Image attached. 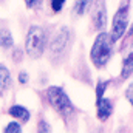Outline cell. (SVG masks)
Segmentation results:
<instances>
[{"label": "cell", "mask_w": 133, "mask_h": 133, "mask_svg": "<svg viewBox=\"0 0 133 133\" xmlns=\"http://www.w3.org/2000/svg\"><path fill=\"white\" fill-rule=\"evenodd\" d=\"M88 5H90V0H76V3H74V12L77 16H82L85 12V9L88 8Z\"/></svg>", "instance_id": "12"}, {"label": "cell", "mask_w": 133, "mask_h": 133, "mask_svg": "<svg viewBox=\"0 0 133 133\" xmlns=\"http://www.w3.org/2000/svg\"><path fill=\"white\" fill-rule=\"evenodd\" d=\"M133 73V53H130L122 64V71H121V77L122 79H129L130 74Z\"/></svg>", "instance_id": "9"}, {"label": "cell", "mask_w": 133, "mask_h": 133, "mask_svg": "<svg viewBox=\"0 0 133 133\" xmlns=\"http://www.w3.org/2000/svg\"><path fill=\"white\" fill-rule=\"evenodd\" d=\"M129 25V5H124L118 9L113 19V28H111V37L113 40H119L122 34L125 33Z\"/></svg>", "instance_id": "5"}, {"label": "cell", "mask_w": 133, "mask_h": 133, "mask_svg": "<svg viewBox=\"0 0 133 133\" xmlns=\"http://www.w3.org/2000/svg\"><path fill=\"white\" fill-rule=\"evenodd\" d=\"M70 45V31L66 28H62L59 33L56 34L51 40H50V54L54 59H61L65 54L66 48Z\"/></svg>", "instance_id": "4"}, {"label": "cell", "mask_w": 133, "mask_h": 133, "mask_svg": "<svg viewBox=\"0 0 133 133\" xmlns=\"http://www.w3.org/2000/svg\"><path fill=\"white\" fill-rule=\"evenodd\" d=\"M12 36L11 33L6 30V28H3L2 30V48H5V50H8V48H11L12 46Z\"/></svg>", "instance_id": "11"}, {"label": "cell", "mask_w": 133, "mask_h": 133, "mask_svg": "<svg viewBox=\"0 0 133 133\" xmlns=\"http://www.w3.org/2000/svg\"><path fill=\"white\" fill-rule=\"evenodd\" d=\"M107 23V9L104 6V2L99 0L93 9V25L96 26V30H102Z\"/></svg>", "instance_id": "6"}, {"label": "cell", "mask_w": 133, "mask_h": 133, "mask_svg": "<svg viewBox=\"0 0 133 133\" xmlns=\"http://www.w3.org/2000/svg\"><path fill=\"white\" fill-rule=\"evenodd\" d=\"M64 3H65V0H51V8H53V11H54V12H59V11L64 8Z\"/></svg>", "instance_id": "15"}, {"label": "cell", "mask_w": 133, "mask_h": 133, "mask_svg": "<svg viewBox=\"0 0 133 133\" xmlns=\"http://www.w3.org/2000/svg\"><path fill=\"white\" fill-rule=\"evenodd\" d=\"M46 31L40 26H31L26 33V40H25V50L28 56L31 57H39L42 56L45 46H46Z\"/></svg>", "instance_id": "2"}, {"label": "cell", "mask_w": 133, "mask_h": 133, "mask_svg": "<svg viewBox=\"0 0 133 133\" xmlns=\"http://www.w3.org/2000/svg\"><path fill=\"white\" fill-rule=\"evenodd\" d=\"M19 81H20L22 84H26V82H28V74H26L25 71H22V73L19 74Z\"/></svg>", "instance_id": "18"}, {"label": "cell", "mask_w": 133, "mask_h": 133, "mask_svg": "<svg viewBox=\"0 0 133 133\" xmlns=\"http://www.w3.org/2000/svg\"><path fill=\"white\" fill-rule=\"evenodd\" d=\"M107 85H108V82H104V81H99V82H98V85H96V98H98V101L102 99Z\"/></svg>", "instance_id": "13"}, {"label": "cell", "mask_w": 133, "mask_h": 133, "mask_svg": "<svg viewBox=\"0 0 133 133\" xmlns=\"http://www.w3.org/2000/svg\"><path fill=\"white\" fill-rule=\"evenodd\" d=\"M3 132L5 133H20L22 132V129H20V125H19L17 122H9Z\"/></svg>", "instance_id": "14"}, {"label": "cell", "mask_w": 133, "mask_h": 133, "mask_svg": "<svg viewBox=\"0 0 133 133\" xmlns=\"http://www.w3.org/2000/svg\"><path fill=\"white\" fill-rule=\"evenodd\" d=\"M25 2H26V6L28 8H37L42 0H25Z\"/></svg>", "instance_id": "17"}, {"label": "cell", "mask_w": 133, "mask_h": 133, "mask_svg": "<svg viewBox=\"0 0 133 133\" xmlns=\"http://www.w3.org/2000/svg\"><path fill=\"white\" fill-rule=\"evenodd\" d=\"M113 111V104L110 99H99L98 101V118L99 121H107Z\"/></svg>", "instance_id": "7"}, {"label": "cell", "mask_w": 133, "mask_h": 133, "mask_svg": "<svg viewBox=\"0 0 133 133\" xmlns=\"http://www.w3.org/2000/svg\"><path fill=\"white\" fill-rule=\"evenodd\" d=\"M125 98H127V99H129V102L133 105V84L129 87V88H127V90H125Z\"/></svg>", "instance_id": "16"}, {"label": "cell", "mask_w": 133, "mask_h": 133, "mask_svg": "<svg viewBox=\"0 0 133 133\" xmlns=\"http://www.w3.org/2000/svg\"><path fill=\"white\" fill-rule=\"evenodd\" d=\"M0 87H2V91H6L8 88H9V85H11V74H9V71H8V68L5 65L0 66Z\"/></svg>", "instance_id": "10"}, {"label": "cell", "mask_w": 133, "mask_h": 133, "mask_svg": "<svg viewBox=\"0 0 133 133\" xmlns=\"http://www.w3.org/2000/svg\"><path fill=\"white\" fill-rule=\"evenodd\" d=\"M46 98H48V102L51 104V107L57 110L61 115L66 116L73 111V104L61 87H50L46 90Z\"/></svg>", "instance_id": "3"}, {"label": "cell", "mask_w": 133, "mask_h": 133, "mask_svg": "<svg viewBox=\"0 0 133 133\" xmlns=\"http://www.w3.org/2000/svg\"><path fill=\"white\" fill-rule=\"evenodd\" d=\"M113 42H115L113 37L107 33H101L96 37V40H95V43L91 46V51H90V57H91V62L98 68L104 66L108 62V59L111 56Z\"/></svg>", "instance_id": "1"}, {"label": "cell", "mask_w": 133, "mask_h": 133, "mask_svg": "<svg viewBox=\"0 0 133 133\" xmlns=\"http://www.w3.org/2000/svg\"><path fill=\"white\" fill-rule=\"evenodd\" d=\"M8 115L12 116V118L20 119V121H23V122H26V121L30 119V111H28L25 107H22V105H12V107H9Z\"/></svg>", "instance_id": "8"}]
</instances>
